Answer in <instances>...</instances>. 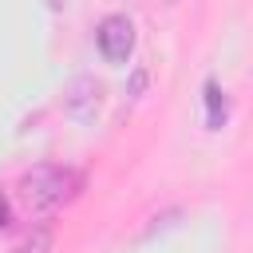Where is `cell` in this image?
<instances>
[{"label":"cell","mask_w":253,"mask_h":253,"mask_svg":"<svg viewBox=\"0 0 253 253\" xmlns=\"http://www.w3.org/2000/svg\"><path fill=\"white\" fill-rule=\"evenodd\" d=\"M79 190H83V174L75 166H59V162L32 166L16 182V198H20V210L28 217H51L67 202H75Z\"/></svg>","instance_id":"6da1fadb"},{"label":"cell","mask_w":253,"mask_h":253,"mask_svg":"<svg viewBox=\"0 0 253 253\" xmlns=\"http://www.w3.org/2000/svg\"><path fill=\"white\" fill-rule=\"evenodd\" d=\"M95 43L107 63H126L134 51V24L126 16H103L95 28Z\"/></svg>","instance_id":"7a4b0ae2"},{"label":"cell","mask_w":253,"mask_h":253,"mask_svg":"<svg viewBox=\"0 0 253 253\" xmlns=\"http://www.w3.org/2000/svg\"><path fill=\"white\" fill-rule=\"evenodd\" d=\"M206 123H210V126H221V123H225V91H221L213 79L206 83Z\"/></svg>","instance_id":"3957f363"},{"label":"cell","mask_w":253,"mask_h":253,"mask_svg":"<svg viewBox=\"0 0 253 253\" xmlns=\"http://www.w3.org/2000/svg\"><path fill=\"white\" fill-rule=\"evenodd\" d=\"M4 225H8V202L0 198V229H4Z\"/></svg>","instance_id":"277c9868"},{"label":"cell","mask_w":253,"mask_h":253,"mask_svg":"<svg viewBox=\"0 0 253 253\" xmlns=\"http://www.w3.org/2000/svg\"><path fill=\"white\" fill-rule=\"evenodd\" d=\"M47 4H51V8H63V4H67V0H47Z\"/></svg>","instance_id":"5b68a950"}]
</instances>
